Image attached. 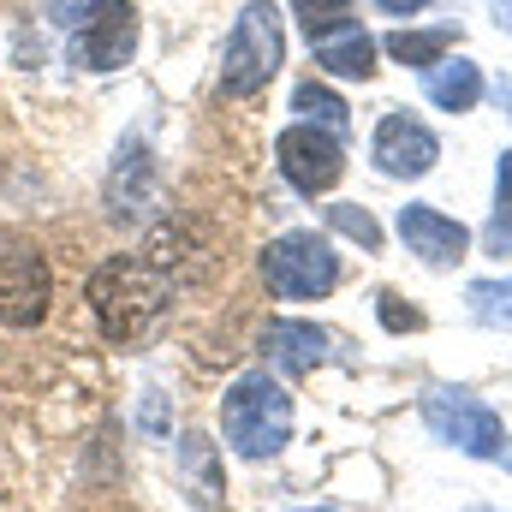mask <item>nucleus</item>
I'll return each instance as SVG.
<instances>
[{
	"label": "nucleus",
	"mask_w": 512,
	"mask_h": 512,
	"mask_svg": "<svg viewBox=\"0 0 512 512\" xmlns=\"http://www.w3.org/2000/svg\"><path fill=\"white\" fill-rule=\"evenodd\" d=\"M489 6H495V24L512 36V0H489Z\"/></svg>",
	"instance_id": "25"
},
{
	"label": "nucleus",
	"mask_w": 512,
	"mask_h": 512,
	"mask_svg": "<svg viewBox=\"0 0 512 512\" xmlns=\"http://www.w3.org/2000/svg\"><path fill=\"white\" fill-rule=\"evenodd\" d=\"M155 209H161V173H155V155H149L143 137H126L120 155H114V173H108V221H120V227H143Z\"/></svg>",
	"instance_id": "9"
},
{
	"label": "nucleus",
	"mask_w": 512,
	"mask_h": 512,
	"mask_svg": "<svg viewBox=\"0 0 512 512\" xmlns=\"http://www.w3.org/2000/svg\"><path fill=\"white\" fill-rule=\"evenodd\" d=\"M292 114H304V120H310V126L334 131V137H346V126H352V120H346V114H352V108H346V102H340V96H334V90H328V84H316V78H310V84H298V90H292Z\"/></svg>",
	"instance_id": "17"
},
{
	"label": "nucleus",
	"mask_w": 512,
	"mask_h": 512,
	"mask_svg": "<svg viewBox=\"0 0 512 512\" xmlns=\"http://www.w3.org/2000/svg\"><path fill=\"white\" fill-rule=\"evenodd\" d=\"M78 12H84V0H48V18L54 24H78Z\"/></svg>",
	"instance_id": "23"
},
{
	"label": "nucleus",
	"mask_w": 512,
	"mask_h": 512,
	"mask_svg": "<svg viewBox=\"0 0 512 512\" xmlns=\"http://www.w3.org/2000/svg\"><path fill=\"white\" fill-rule=\"evenodd\" d=\"M376 6H382V12H393V18H411V12H423L429 0H376Z\"/></svg>",
	"instance_id": "24"
},
{
	"label": "nucleus",
	"mask_w": 512,
	"mask_h": 512,
	"mask_svg": "<svg viewBox=\"0 0 512 512\" xmlns=\"http://www.w3.org/2000/svg\"><path fill=\"white\" fill-rule=\"evenodd\" d=\"M292 18L304 24L310 42H322V36H334V30L352 24V0H292Z\"/></svg>",
	"instance_id": "19"
},
{
	"label": "nucleus",
	"mask_w": 512,
	"mask_h": 512,
	"mask_svg": "<svg viewBox=\"0 0 512 512\" xmlns=\"http://www.w3.org/2000/svg\"><path fill=\"white\" fill-rule=\"evenodd\" d=\"M310 48H316V66L334 72V78H370L376 72V36L364 24H346V30H334Z\"/></svg>",
	"instance_id": "15"
},
{
	"label": "nucleus",
	"mask_w": 512,
	"mask_h": 512,
	"mask_svg": "<svg viewBox=\"0 0 512 512\" xmlns=\"http://www.w3.org/2000/svg\"><path fill=\"white\" fill-rule=\"evenodd\" d=\"M489 251L512 256V149L501 155V173H495V221H489Z\"/></svg>",
	"instance_id": "20"
},
{
	"label": "nucleus",
	"mask_w": 512,
	"mask_h": 512,
	"mask_svg": "<svg viewBox=\"0 0 512 512\" xmlns=\"http://www.w3.org/2000/svg\"><path fill=\"white\" fill-rule=\"evenodd\" d=\"M274 161H280V173H286L292 191L322 197V191H334L340 173H346V143H340L334 131L298 120V126H286L280 137H274Z\"/></svg>",
	"instance_id": "8"
},
{
	"label": "nucleus",
	"mask_w": 512,
	"mask_h": 512,
	"mask_svg": "<svg viewBox=\"0 0 512 512\" xmlns=\"http://www.w3.org/2000/svg\"><path fill=\"white\" fill-rule=\"evenodd\" d=\"M376 316H382L387 334H417V328H423V310H411L399 292H382V298H376Z\"/></svg>",
	"instance_id": "22"
},
{
	"label": "nucleus",
	"mask_w": 512,
	"mask_h": 512,
	"mask_svg": "<svg viewBox=\"0 0 512 512\" xmlns=\"http://www.w3.org/2000/svg\"><path fill=\"white\" fill-rule=\"evenodd\" d=\"M173 459H179V477H185V489H191V501L197 507H221L227 501V471H221V447L203 435V429H185L179 435V447H173Z\"/></svg>",
	"instance_id": "12"
},
{
	"label": "nucleus",
	"mask_w": 512,
	"mask_h": 512,
	"mask_svg": "<svg viewBox=\"0 0 512 512\" xmlns=\"http://www.w3.org/2000/svg\"><path fill=\"white\" fill-rule=\"evenodd\" d=\"M399 239L411 245V256H423L429 268H453L465 256V245H471V233L453 215H441L435 203H405L399 209Z\"/></svg>",
	"instance_id": "11"
},
{
	"label": "nucleus",
	"mask_w": 512,
	"mask_h": 512,
	"mask_svg": "<svg viewBox=\"0 0 512 512\" xmlns=\"http://www.w3.org/2000/svg\"><path fill=\"white\" fill-rule=\"evenodd\" d=\"M262 280L274 298H322L340 280V256L322 233H280L262 251Z\"/></svg>",
	"instance_id": "4"
},
{
	"label": "nucleus",
	"mask_w": 512,
	"mask_h": 512,
	"mask_svg": "<svg viewBox=\"0 0 512 512\" xmlns=\"http://www.w3.org/2000/svg\"><path fill=\"white\" fill-rule=\"evenodd\" d=\"M435 155H441V143H435V131L423 126V120H411V114H382V126H376V143H370V161L382 167L387 179H423L429 167H435Z\"/></svg>",
	"instance_id": "10"
},
{
	"label": "nucleus",
	"mask_w": 512,
	"mask_h": 512,
	"mask_svg": "<svg viewBox=\"0 0 512 512\" xmlns=\"http://www.w3.org/2000/svg\"><path fill=\"white\" fill-rule=\"evenodd\" d=\"M304 512H328V507H304Z\"/></svg>",
	"instance_id": "26"
},
{
	"label": "nucleus",
	"mask_w": 512,
	"mask_h": 512,
	"mask_svg": "<svg viewBox=\"0 0 512 512\" xmlns=\"http://www.w3.org/2000/svg\"><path fill=\"white\" fill-rule=\"evenodd\" d=\"M328 227L346 233V239L364 245V251H382V227H376V215L358 209V203H334V209H328Z\"/></svg>",
	"instance_id": "21"
},
{
	"label": "nucleus",
	"mask_w": 512,
	"mask_h": 512,
	"mask_svg": "<svg viewBox=\"0 0 512 512\" xmlns=\"http://www.w3.org/2000/svg\"><path fill=\"white\" fill-rule=\"evenodd\" d=\"M262 352H268V364H274V370L304 376V370H316V364L328 358V334H322L316 322H268Z\"/></svg>",
	"instance_id": "14"
},
{
	"label": "nucleus",
	"mask_w": 512,
	"mask_h": 512,
	"mask_svg": "<svg viewBox=\"0 0 512 512\" xmlns=\"http://www.w3.org/2000/svg\"><path fill=\"white\" fill-rule=\"evenodd\" d=\"M423 423H429L447 447H459V453H471V459H501V447H507L501 417H495L477 393H465V387H429V393H423Z\"/></svg>",
	"instance_id": "6"
},
{
	"label": "nucleus",
	"mask_w": 512,
	"mask_h": 512,
	"mask_svg": "<svg viewBox=\"0 0 512 512\" xmlns=\"http://www.w3.org/2000/svg\"><path fill=\"white\" fill-rule=\"evenodd\" d=\"M453 36H459L453 24H441V30H393V36H387V54H393L399 66H423V72H429V66L453 48Z\"/></svg>",
	"instance_id": "16"
},
{
	"label": "nucleus",
	"mask_w": 512,
	"mask_h": 512,
	"mask_svg": "<svg viewBox=\"0 0 512 512\" xmlns=\"http://www.w3.org/2000/svg\"><path fill=\"white\" fill-rule=\"evenodd\" d=\"M54 304V274L48 256L24 233H0V322L6 328H36Z\"/></svg>",
	"instance_id": "5"
},
{
	"label": "nucleus",
	"mask_w": 512,
	"mask_h": 512,
	"mask_svg": "<svg viewBox=\"0 0 512 512\" xmlns=\"http://www.w3.org/2000/svg\"><path fill=\"white\" fill-rule=\"evenodd\" d=\"M90 310H96V322H102V334L114 346H143L167 322V310H173V280H167V268L155 256L120 251V256H108V262H96V274H90Z\"/></svg>",
	"instance_id": "1"
},
{
	"label": "nucleus",
	"mask_w": 512,
	"mask_h": 512,
	"mask_svg": "<svg viewBox=\"0 0 512 512\" xmlns=\"http://www.w3.org/2000/svg\"><path fill=\"white\" fill-rule=\"evenodd\" d=\"M423 96H429L441 114H471V108L483 102V66L465 60V54H459V60L441 54V60L423 72Z\"/></svg>",
	"instance_id": "13"
},
{
	"label": "nucleus",
	"mask_w": 512,
	"mask_h": 512,
	"mask_svg": "<svg viewBox=\"0 0 512 512\" xmlns=\"http://www.w3.org/2000/svg\"><path fill=\"white\" fill-rule=\"evenodd\" d=\"M137 54V6L131 0H84L72 24V66L84 72H120Z\"/></svg>",
	"instance_id": "7"
},
{
	"label": "nucleus",
	"mask_w": 512,
	"mask_h": 512,
	"mask_svg": "<svg viewBox=\"0 0 512 512\" xmlns=\"http://www.w3.org/2000/svg\"><path fill=\"white\" fill-rule=\"evenodd\" d=\"M221 435L233 453L268 459L292 441V399L268 370H245L239 382L221 393Z\"/></svg>",
	"instance_id": "2"
},
{
	"label": "nucleus",
	"mask_w": 512,
	"mask_h": 512,
	"mask_svg": "<svg viewBox=\"0 0 512 512\" xmlns=\"http://www.w3.org/2000/svg\"><path fill=\"white\" fill-rule=\"evenodd\" d=\"M465 304H471V316L483 328H512V274L507 280H471Z\"/></svg>",
	"instance_id": "18"
},
{
	"label": "nucleus",
	"mask_w": 512,
	"mask_h": 512,
	"mask_svg": "<svg viewBox=\"0 0 512 512\" xmlns=\"http://www.w3.org/2000/svg\"><path fill=\"white\" fill-rule=\"evenodd\" d=\"M286 60V36H280V6L274 0H251L233 18V36L221 48V96L245 102L256 90H268V78Z\"/></svg>",
	"instance_id": "3"
}]
</instances>
